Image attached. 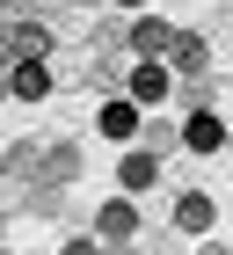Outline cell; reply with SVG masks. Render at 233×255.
<instances>
[{
    "label": "cell",
    "instance_id": "obj_8",
    "mask_svg": "<svg viewBox=\"0 0 233 255\" xmlns=\"http://www.w3.org/2000/svg\"><path fill=\"white\" fill-rule=\"evenodd\" d=\"M102 131H110V138H131L138 131V102H110V110H102Z\"/></svg>",
    "mask_w": 233,
    "mask_h": 255
},
{
    "label": "cell",
    "instance_id": "obj_9",
    "mask_svg": "<svg viewBox=\"0 0 233 255\" xmlns=\"http://www.w3.org/2000/svg\"><path fill=\"white\" fill-rule=\"evenodd\" d=\"M80 175V153L73 146H51V153H44V182H73Z\"/></svg>",
    "mask_w": 233,
    "mask_h": 255
},
{
    "label": "cell",
    "instance_id": "obj_12",
    "mask_svg": "<svg viewBox=\"0 0 233 255\" xmlns=\"http://www.w3.org/2000/svg\"><path fill=\"white\" fill-rule=\"evenodd\" d=\"M58 255H102V248H95V241H66Z\"/></svg>",
    "mask_w": 233,
    "mask_h": 255
},
{
    "label": "cell",
    "instance_id": "obj_11",
    "mask_svg": "<svg viewBox=\"0 0 233 255\" xmlns=\"http://www.w3.org/2000/svg\"><path fill=\"white\" fill-rule=\"evenodd\" d=\"M153 175H160V168H153V153H131V160H124V190H146Z\"/></svg>",
    "mask_w": 233,
    "mask_h": 255
},
{
    "label": "cell",
    "instance_id": "obj_2",
    "mask_svg": "<svg viewBox=\"0 0 233 255\" xmlns=\"http://www.w3.org/2000/svg\"><path fill=\"white\" fill-rule=\"evenodd\" d=\"M7 95H22V102H44V95H51V66H44V59H22L15 73H7Z\"/></svg>",
    "mask_w": 233,
    "mask_h": 255
},
{
    "label": "cell",
    "instance_id": "obj_4",
    "mask_svg": "<svg viewBox=\"0 0 233 255\" xmlns=\"http://www.w3.org/2000/svg\"><path fill=\"white\" fill-rule=\"evenodd\" d=\"M175 226H182V234H204V226H212V197H175Z\"/></svg>",
    "mask_w": 233,
    "mask_h": 255
},
{
    "label": "cell",
    "instance_id": "obj_14",
    "mask_svg": "<svg viewBox=\"0 0 233 255\" xmlns=\"http://www.w3.org/2000/svg\"><path fill=\"white\" fill-rule=\"evenodd\" d=\"M124 7H138V0H124Z\"/></svg>",
    "mask_w": 233,
    "mask_h": 255
},
{
    "label": "cell",
    "instance_id": "obj_7",
    "mask_svg": "<svg viewBox=\"0 0 233 255\" xmlns=\"http://www.w3.org/2000/svg\"><path fill=\"white\" fill-rule=\"evenodd\" d=\"M131 44L153 59V51H175V29H168V22H131Z\"/></svg>",
    "mask_w": 233,
    "mask_h": 255
},
{
    "label": "cell",
    "instance_id": "obj_13",
    "mask_svg": "<svg viewBox=\"0 0 233 255\" xmlns=\"http://www.w3.org/2000/svg\"><path fill=\"white\" fill-rule=\"evenodd\" d=\"M0 95H7V73H0Z\"/></svg>",
    "mask_w": 233,
    "mask_h": 255
},
{
    "label": "cell",
    "instance_id": "obj_10",
    "mask_svg": "<svg viewBox=\"0 0 233 255\" xmlns=\"http://www.w3.org/2000/svg\"><path fill=\"white\" fill-rule=\"evenodd\" d=\"M175 66H182V73H204V37H175Z\"/></svg>",
    "mask_w": 233,
    "mask_h": 255
},
{
    "label": "cell",
    "instance_id": "obj_6",
    "mask_svg": "<svg viewBox=\"0 0 233 255\" xmlns=\"http://www.w3.org/2000/svg\"><path fill=\"white\" fill-rule=\"evenodd\" d=\"M160 95H168V66H153V59H146V66L131 73V102H160Z\"/></svg>",
    "mask_w": 233,
    "mask_h": 255
},
{
    "label": "cell",
    "instance_id": "obj_3",
    "mask_svg": "<svg viewBox=\"0 0 233 255\" xmlns=\"http://www.w3.org/2000/svg\"><path fill=\"white\" fill-rule=\"evenodd\" d=\"M7 44H15V66H22V59H44L51 29H44V22H7Z\"/></svg>",
    "mask_w": 233,
    "mask_h": 255
},
{
    "label": "cell",
    "instance_id": "obj_5",
    "mask_svg": "<svg viewBox=\"0 0 233 255\" xmlns=\"http://www.w3.org/2000/svg\"><path fill=\"white\" fill-rule=\"evenodd\" d=\"M131 226H138L131 204H102V212H95V234H102V241H131Z\"/></svg>",
    "mask_w": 233,
    "mask_h": 255
},
{
    "label": "cell",
    "instance_id": "obj_1",
    "mask_svg": "<svg viewBox=\"0 0 233 255\" xmlns=\"http://www.w3.org/2000/svg\"><path fill=\"white\" fill-rule=\"evenodd\" d=\"M182 146H190V153H219V146H226V124H219L212 110H190V124H182Z\"/></svg>",
    "mask_w": 233,
    "mask_h": 255
}]
</instances>
